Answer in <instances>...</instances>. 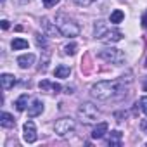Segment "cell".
<instances>
[{"label": "cell", "instance_id": "obj_1", "mask_svg": "<svg viewBox=\"0 0 147 147\" xmlns=\"http://www.w3.org/2000/svg\"><path fill=\"white\" fill-rule=\"evenodd\" d=\"M121 90V85L119 82H109V80H104V82H97L95 85H92L90 92L95 99L99 100H107L111 99L114 94H118Z\"/></svg>", "mask_w": 147, "mask_h": 147}, {"label": "cell", "instance_id": "obj_2", "mask_svg": "<svg viewBox=\"0 0 147 147\" xmlns=\"http://www.w3.org/2000/svg\"><path fill=\"white\" fill-rule=\"evenodd\" d=\"M55 26L59 28V31H61L62 36L75 38V36L80 35V26L73 21L69 16H66V14H57L55 16Z\"/></svg>", "mask_w": 147, "mask_h": 147}, {"label": "cell", "instance_id": "obj_3", "mask_svg": "<svg viewBox=\"0 0 147 147\" xmlns=\"http://www.w3.org/2000/svg\"><path fill=\"white\" fill-rule=\"evenodd\" d=\"M78 118H80L82 123L92 125V123H95L97 118H99V109H97L92 102H83V104L80 106V109H78Z\"/></svg>", "mask_w": 147, "mask_h": 147}, {"label": "cell", "instance_id": "obj_4", "mask_svg": "<svg viewBox=\"0 0 147 147\" xmlns=\"http://www.w3.org/2000/svg\"><path fill=\"white\" fill-rule=\"evenodd\" d=\"M99 57L104 59V61H107V62H111V64H116V66H121V64L126 61L123 50L114 49V47H107V49L100 50V52H99Z\"/></svg>", "mask_w": 147, "mask_h": 147}, {"label": "cell", "instance_id": "obj_5", "mask_svg": "<svg viewBox=\"0 0 147 147\" xmlns=\"http://www.w3.org/2000/svg\"><path fill=\"white\" fill-rule=\"evenodd\" d=\"M75 128H76V125H75V121H73L71 118L57 119L55 125H54V131H55V135H59V137H66V135L73 133V131H75Z\"/></svg>", "mask_w": 147, "mask_h": 147}, {"label": "cell", "instance_id": "obj_6", "mask_svg": "<svg viewBox=\"0 0 147 147\" xmlns=\"http://www.w3.org/2000/svg\"><path fill=\"white\" fill-rule=\"evenodd\" d=\"M36 126H35V123L31 121V119H28L24 125H23V138H24V142H28V144H33V142H36Z\"/></svg>", "mask_w": 147, "mask_h": 147}, {"label": "cell", "instance_id": "obj_7", "mask_svg": "<svg viewBox=\"0 0 147 147\" xmlns=\"http://www.w3.org/2000/svg\"><path fill=\"white\" fill-rule=\"evenodd\" d=\"M104 43H116V42H121L123 40V33L119 31V30H107V31H104V35H100L99 36Z\"/></svg>", "mask_w": 147, "mask_h": 147}, {"label": "cell", "instance_id": "obj_8", "mask_svg": "<svg viewBox=\"0 0 147 147\" xmlns=\"http://www.w3.org/2000/svg\"><path fill=\"white\" fill-rule=\"evenodd\" d=\"M43 113V102L42 100H33L31 102V106H28V116L30 118H36V116H40Z\"/></svg>", "mask_w": 147, "mask_h": 147}, {"label": "cell", "instance_id": "obj_9", "mask_svg": "<svg viewBox=\"0 0 147 147\" xmlns=\"http://www.w3.org/2000/svg\"><path fill=\"white\" fill-rule=\"evenodd\" d=\"M33 62H35V55H33V54H23V55L18 57V64H19V67H23V69L31 67Z\"/></svg>", "mask_w": 147, "mask_h": 147}, {"label": "cell", "instance_id": "obj_10", "mask_svg": "<svg viewBox=\"0 0 147 147\" xmlns=\"http://www.w3.org/2000/svg\"><path fill=\"white\" fill-rule=\"evenodd\" d=\"M38 87H40V90H43V92H54V94L61 92V85H59V83H52V82H49V80H42V82L38 83Z\"/></svg>", "mask_w": 147, "mask_h": 147}, {"label": "cell", "instance_id": "obj_11", "mask_svg": "<svg viewBox=\"0 0 147 147\" xmlns=\"http://www.w3.org/2000/svg\"><path fill=\"white\" fill-rule=\"evenodd\" d=\"M0 83H2V88L4 90H9L16 85V76L14 75H9V73H4L2 76H0Z\"/></svg>", "mask_w": 147, "mask_h": 147}, {"label": "cell", "instance_id": "obj_12", "mask_svg": "<svg viewBox=\"0 0 147 147\" xmlns=\"http://www.w3.org/2000/svg\"><path fill=\"white\" fill-rule=\"evenodd\" d=\"M42 28H43L50 36H57V35H61V31H59V28L55 26V23L52 24L47 18H43V19H42Z\"/></svg>", "mask_w": 147, "mask_h": 147}, {"label": "cell", "instance_id": "obj_13", "mask_svg": "<svg viewBox=\"0 0 147 147\" xmlns=\"http://www.w3.org/2000/svg\"><path fill=\"white\" fill-rule=\"evenodd\" d=\"M0 125H2L4 128H12V126L16 125V119H14L12 114H9V113H2V114H0Z\"/></svg>", "mask_w": 147, "mask_h": 147}, {"label": "cell", "instance_id": "obj_14", "mask_svg": "<svg viewBox=\"0 0 147 147\" xmlns=\"http://www.w3.org/2000/svg\"><path fill=\"white\" fill-rule=\"evenodd\" d=\"M107 123L106 121H102V123H99L95 128H94V131H92V138H102L106 133H107Z\"/></svg>", "mask_w": 147, "mask_h": 147}, {"label": "cell", "instance_id": "obj_15", "mask_svg": "<svg viewBox=\"0 0 147 147\" xmlns=\"http://www.w3.org/2000/svg\"><path fill=\"white\" fill-rule=\"evenodd\" d=\"M54 75H55V78H69L71 67L69 66H64V64H59L55 67V71H54Z\"/></svg>", "mask_w": 147, "mask_h": 147}, {"label": "cell", "instance_id": "obj_16", "mask_svg": "<svg viewBox=\"0 0 147 147\" xmlns=\"http://www.w3.org/2000/svg\"><path fill=\"white\" fill-rule=\"evenodd\" d=\"M121 137H123V133L121 131H111V135H109V138H107V144L109 145H121Z\"/></svg>", "mask_w": 147, "mask_h": 147}, {"label": "cell", "instance_id": "obj_17", "mask_svg": "<svg viewBox=\"0 0 147 147\" xmlns=\"http://www.w3.org/2000/svg\"><path fill=\"white\" fill-rule=\"evenodd\" d=\"M11 47L14 50H24V49H28V40H24V38H14L12 43H11Z\"/></svg>", "mask_w": 147, "mask_h": 147}, {"label": "cell", "instance_id": "obj_18", "mask_svg": "<svg viewBox=\"0 0 147 147\" xmlns=\"http://www.w3.org/2000/svg\"><path fill=\"white\" fill-rule=\"evenodd\" d=\"M14 106H16V109H18V111H24V109H26V106H28V95H26V94H23L21 97H18V100H16V104H14Z\"/></svg>", "mask_w": 147, "mask_h": 147}, {"label": "cell", "instance_id": "obj_19", "mask_svg": "<svg viewBox=\"0 0 147 147\" xmlns=\"http://www.w3.org/2000/svg\"><path fill=\"white\" fill-rule=\"evenodd\" d=\"M125 19V14H123V11H119V9H116L113 14H111V18H109V21L113 23V24H118V23H121Z\"/></svg>", "mask_w": 147, "mask_h": 147}, {"label": "cell", "instance_id": "obj_20", "mask_svg": "<svg viewBox=\"0 0 147 147\" xmlns=\"http://www.w3.org/2000/svg\"><path fill=\"white\" fill-rule=\"evenodd\" d=\"M76 49H78L76 43H67V45L64 47V54H67V55H75V54H76Z\"/></svg>", "mask_w": 147, "mask_h": 147}, {"label": "cell", "instance_id": "obj_21", "mask_svg": "<svg viewBox=\"0 0 147 147\" xmlns=\"http://www.w3.org/2000/svg\"><path fill=\"white\" fill-rule=\"evenodd\" d=\"M36 43H38V47L47 49V38L43 35H40V33H36Z\"/></svg>", "mask_w": 147, "mask_h": 147}, {"label": "cell", "instance_id": "obj_22", "mask_svg": "<svg viewBox=\"0 0 147 147\" xmlns=\"http://www.w3.org/2000/svg\"><path fill=\"white\" fill-rule=\"evenodd\" d=\"M138 106H140L142 113H144V114H147V95L140 97V100H138Z\"/></svg>", "mask_w": 147, "mask_h": 147}, {"label": "cell", "instance_id": "obj_23", "mask_svg": "<svg viewBox=\"0 0 147 147\" xmlns=\"http://www.w3.org/2000/svg\"><path fill=\"white\" fill-rule=\"evenodd\" d=\"M94 2H95V0H75V4L80 5V7H88V5H92Z\"/></svg>", "mask_w": 147, "mask_h": 147}, {"label": "cell", "instance_id": "obj_24", "mask_svg": "<svg viewBox=\"0 0 147 147\" xmlns=\"http://www.w3.org/2000/svg\"><path fill=\"white\" fill-rule=\"evenodd\" d=\"M59 4V0H43V5L47 7V9H52V7H55Z\"/></svg>", "mask_w": 147, "mask_h": 147}, {"label": "cell", "instance_id": "obj_25", "mask_svg": "<svg viewBox=\"0 0 147 147\" xmlns=\"http://www.w3.org/2000/svg\"><path fill=\"white\" fill-rule=\"evenodd\" d=\"M0 26H2V30H9V26H11V24H9V21H7V19H4V21H0Z\"/></svg>", "mask_w": 147, "mask_h": 147}, {"label": "cell", "instance_id": "obj_26", "mask_svg": "<svg viewBox=\"0 0 147 147\" xmlns=\"http://www.w3.org/2000/svg\"><path fill=\"white\" fill-rule=\"evenodd\" d=\"M142 24H144V26H145V28H147V14H145V16H144V18H142Z\"/></svg>", "mask_w": 147, "mask_h": 147}, {"label": "cell", "instance_id": "obj_27", "mask_svg": "<svg viewBox=\"0 0 147 147\" xmlns=\"http://www.w3.org/2000/svg\"><path fill=\"white\" fill-rule=\"evenodd\" d=\"M142 130H144V133H147V121L142 123Z\"/></svg>", "mask_w": 147, "mask_h": 147}, {"label": "cell", "instance_id": "obj_28", "mask_svg": "<svg viewBox=\"0 0 147 147\" xmlns=\"http://www.w3.org/2000/svg\"><path fill=\"white\" fill-rule=\"evenodd\" d=\"M144 92H147V78H145V82H144Z\"/></svg>", "mask_w": 147, "mask_h": 147}, {"label": "cell", "instance_id": "obj_29", "mask_svg": "<svg viewBox=\"0 0 147 147\" xmlns=\"http://www.w3.org/2000/svg\"><path fill=\"white\" fill-rule=\"evenodd\" d=\"M4 2H5V0H0V4H4Z\"/></svg>", "mask_w": 147, "mask_h": 147}, {"label": "cell", "instance_id": "obj_30", "mask_svg": "<svg viewBox=\"0 0 147 147\" xmlns=\"http://www.w3.org/2000/svg\"><path fill=\"white\" fill-rule=\"evenodd\" d=\"M145 66H147V61H145Z\"/></svg>", "mask_w": 147, "mask_h": 147}]
</instances>
